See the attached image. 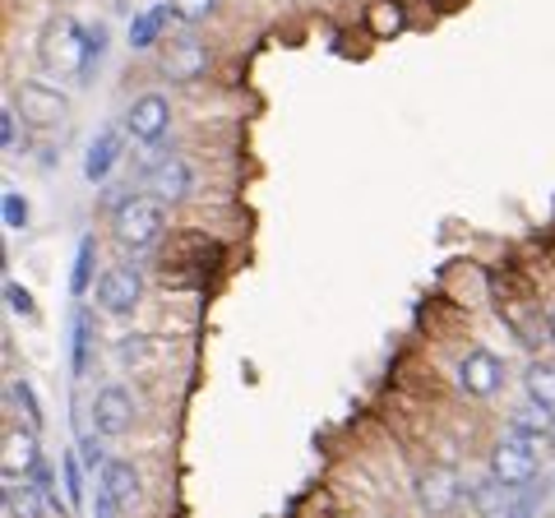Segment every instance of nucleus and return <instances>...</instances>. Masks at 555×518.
I'll return each instance as SVG.
<instances>
[{"mask_svg":"<svg viewBox=\"0 0 555 518\" xmlns=\"http://www.w3.org/2000/svg\"><path fill=\"white\" fill-rule=\"evenodd\" d=\"M167 20H171V5H153V10H144V14H134V20H130V47H134V51L158 47Z\"/></svg>","mask_w":555,"mask_h":518,"instance_id":"nucleus-19","label":"nucleus"},{"mask_svg":"<svg viewBox=\"0 0 555 518\" xmlns=\"http://www.w3.org/2000/svg\"><path fill=\"white\" fill-rule=\"evenodd\" d=\"M546 338H551V348H555V301L546 306Z\"/></svg>","mask_w":555,"mask_h":518,"instance_id":"nucleus-30","label":"nucleus"},{"mask_svg":"<svg viewBox=\"0 0 555 518\" xmlns=\"http://www.w3.org/2000/svg\"><path fill=\"white\" fill-rule=\"evenodd\" d=\"M98 491L120 509V518H134L144 509V477L126 458H107V468L98 472Z\"/></svg>","mask_w":555,"mask_h":518,"instance_id":"nucleus-8","label":"nucleus"},{"mask_svg":"<svg viewBox=\"0 0 555 518\" xmlns=\"http://www.w3.org/2000/svg\"><path fill=\"white\" fill-rule=\"evenodd\" d=\"M98 287V236H79L75 250V269H69V297H93Z\"/></svg>","mask_w":555,"mask_h":518,"instance_id":"nucleus-18","label":"nucleus"},{"mask_svg":"<svg viewBox=\"0 0 555 518\" xmlns=\"http://www.w3.org/2000/svg\"><path fill=\"white\" fill-rule=\"evenodd\" d=\"M366 24H371L375 38L385 42V38H393V33L408 28V10L398 5V0H375V5L366 10Z\"/></svg>","mask_w":555,"mask_h":518,"instance_id":"nucleus-21","label":"nucleus"},{"mask_svg":"<svg viewBox=\"0 0 555 518\" xmlns=\"http://www.w3.org/2000/svg\"><path fill=\"white\" fill-rule=\"evenodd\" d=\"M65 491H69V505H79L83 500V472H79L75 454H65Z\"/></svg>","mask_w":555,"mask_h":518,"instance_id":"nucleus-28","label":"nucleus"},{"mask_svg":"<svg viewBox=\"0 0 555 518\" xmlns=\"http://www.w3.org/2000/svg\"><path fill=\"white\" fill-rule=\"evenodd\" d=\"M486 472H491V481L500 491H524L537 481V472H542V454H537V444L524 440V436H500L491 444V454H486Z\"/></svg>","mask_w":555,"mask_h":518,"instance_id":"nucleus-3","label":"nucleus"},{"mask_svg":"<svg viewBox=\"0 0 555 518\" xmlns=\"http://www.w3.org/2000/svg\"><path fill=\"white\" fill-rule=\"evenodd\" d=\"M0 144H5V153L20 148V112H14V102H5V112H0Z\"/></svg>","mask_w":555,"mask_h":518,"instance_id":"nucleus-27","label":"nucleus"},{"mask_svg":"<svg viewBox=\"0 0 555 518\" xmlns=\"http://www.w3.org/2000/svg\"><path fill=\"white\" fill-rule=\"evenodd\" d=\"M93 306L112 320H130L139 306H144V273L134 264H112L98 273V287H93Z\"/></svg>","mask_w":555,"mask_h":518,"instance_id":"nucleus-5","label":"nucleus"},{"mask_svg":"<svg viewBox=\"0 0 555 518\" xmlns=\"http://www.w3.org/2000/svg\"><path fill=\"white\" fill-rule=\"evenodd\" d=\"M153 352H158V338H149V334H130V338H120L116 361H120L126 371H144V366H153Z\"/></svg>","mask_w":555,"mask_h":518,"instance_id":"nucleus-23","label":"nucleus"},{"mask_svg":"<svg viewBox=\"0 0 555 518\" xmlns=\"http://www.w3.org/2000/svg\"><path fill=\"white\" fill-rule=\"evenodd\" d=\"M61 500L56 491L38 487V481H5V518H56Z\"/></svg>","mask_w":555,"mask_h":518,"instance_id":"nucleus-12","label":"nucleus"},{"mask_svg":"<svg viewBox=\"0 0 555 518\" xmlns=\"http://www.w3.org/2000/svg\"><path fill=\"white\" fill-rule=\"evenodd\" d=\"M167 236V204L153 195H126L112 209V241L120 250L144 255L153 246H163Z\"/></svg>","mask_w":555,"mask_h":518,"instance_id":"nucleus-2","label":"nucleus"},{"mask_svg":"<svg viewBox=\"0 0 555 518\" xmlns=\"http://www.w3.org/2000/svg\"><path fill=\"white\" fill-rule=\"evenodd\" d=\"M459 495H463V487H459L454 468H426L416 477V500H422L426 514H449L459 505Z\"/></svg>","mask_w":555,"mask_h":518,"instance_id":"nucleus-14","label":"nucleus"},{"mask_svg":"<svg viewBox=\"0 0 555 518\" xmlns=\"http://www.w3.org/2000/svg\"><path fill=\"white\" fill-rule=\"evenodd\" d=\"M89 417H93V436L98 440H126L134 430V399L126 385H102L89 403Z\"/></svg>","mask_w":555,"mask_h":518,"instance_id":"nucleus-7","label":"nucleus"},{"mask_svg":"<svg viewBox=\"0 0 555 518\" xmlns=\"http://www.w3.org/2000/svg\"><path fill=\"white\" fill-rule=\"evenodd\" d=\"M5 306L14 310V315H24V320L38 315V301H33V292L24 283H14V279H5Z\"/></svg>","mask_w":555,"mask_h":518,"instance_id":"nucleus-26","label":"nucleus"},{"mask_svg":"<svg viewBox=\"0 0 555 518\" xmlns=\"http://www.w3.org/2000/svg\"><path fill=\"white\" fill-rule=\"evenodd\" d=\"M149 190H153V199H163V204H181V199H190V190H195V171H190L181 153H167V158L149 167Z\"/></svg>","mask_w":555,"mask_h":518,"instance_id":"nucleus-11","label":"nucleus"},{"mask_svg":"<svg viewBox=\"0 0 555 518\" xmlns=\"http://www.w3.org/2000/svg\"><path fill=\"white\" fill-rule=\"evenodd\" d=\"M120 144H126V140H120L116 126H107V130H102L98 140L89 144V153H83V177H89L93 185H102V181L112 177V167L120 163Z\"/></svg>","mask_w":555,"mask_h":518,"instance_id":"nucleus-15","label":"nucleus"},{"mask_svg":"<svg viewBox=\"0 0 555 518\" xmlns=\"http://www.w3.org/2000/svg\"><path fill=\"white\" fill-rule=\"evenodd\" d=\"M93 514H98V518H120V509H116V505H112V500L102 495V491L93 495Z\"/></svg>","mask_w":555,"mask_h":518,"instance_id":"nucleus-29","label":"nucleus"},{"mask_svg":"<svg viewBox=\"0 0 555 518\" xmlns=\"http://www.w3.org/2000/svg\"><path fill=\"white\" fill-rule=\"evenodd\" d=\"M208 65H214V51H208L199 38H171L167 42V56H163V70L171 79H185V83H195L208 75Z\"/></svg>","mask_w":555,"mask_h":518,"instance_id":"nucleus-13","label":"nucleus"},{"mask_svg":"<svg viewBox=\"0 0 555 518\" xmlns=\"http://www.w3.org/2000/svg\"><path fill=\"white\" fill-rule=\"evenodd\" d=\"M93 348H98V324H93V310H79L75 315V329H69V375L83 379L93 366Z\"/></svg>","mask_w":555,"mask_h":518,"instance_id":"nucleus-16","label":"nucleus"},{"mask_svg":"<svg viewBox=\"0 0 555 518\" xmlns=\"http://www.w3.org/2000/svg\"><path fill=\"white\" fill-rule=\"evenodd\" d=\"M509 430H514V436H524V440H532V444H542V440L555 436V412L542 407V403H532V399H524L509 412Z\"/></svg>","mask_w":555,"mask_h":518,"instance_id":"nucleus-17","label":"nucleus"},{"mask_svg":"<svg viewBox=\"0 0 555 518\" xmlns=\"http://www.w3.org/2000/svg\"><path fill=\"white\" fill-rule=\"evenodd\" d=\"M0 209H5V228H10V232H24V228H28V199L20 195V190H5Z\"/></svg>","mask_w":555,"mask_h":518,"instance_id":"nucleus-25","label":"nucleus"},{"mask_svg":"<svg viewBox=\"0 0 555 518\" xmlns=\"http://www.w3.org/2000/svg\"><path fill=\"white\" fill-rule=\"evenodd\" d=\"M171 126V102L163 93H139L126 112V134L134 144H163V134Z\"/></svg>","mask_w":555,"mask_h":518,"instance_id":"nucleus-10","label":"nucleus"},{"mask_svg":"<svg viewBox=\"0 0 555 518\" xmlns=\"http://www.w3.org/2000/svg\"><path fill=\"white\" fill-rule=\"evenodd\" d=\"M102 51H107V28H83L79 20H51L42 42H38V65L47 75L75 79V83H93Z\"/></svg>","mask_w":555,"mask_h":518,"instance_id":"nucleus-1","label":"nucleus"},{"mask_svg":"<svg viewBox=\"0 0 555 518\" xmlns=\"http://www.w3.org/2000/svg\"><path fill=\"white\" fill-rule=\"evenodd\" d=\"M524 393L532 403H542L555 412V361H528V371H524Z\"/></svg>","mask_w":555,"mask_h":518,"instance_id":"nucleus-20","label":"nucleus"},{"mask_svg":"<svg viewBox=\"0 0 555 518\" xmlns=\"http://www.w3.org/2000/svg\"><path fill=\"white\" fill-rule=\"evenodd\" d=\"M5 399H10V412H24V422L33 430H42V407H38V393H33L28 379L20 375H10V385H5Z\"/></svg>","mask_w":555,"mask_h":518,"instance_id":"nucleus-22","label":"nucleus"},{"mask_svg":"<svg viewBox=\"0 0 555 518\" xmlns=\"http://www.w3.org/2000/svg\"><path fill=\"white\" fill-rule=\"evenodd\" d=\"M0 468L5 481H28L42 472V449H38V430L10 422L5 426V449H0Z\"/></svg>","mask_w":555,"mask_h":518,"instance_id":"nucleus-9","label":"nucleus"},{"mask_svg":"<svg viewBox=\"0 0 555 518\" xmlns=\"http://www.w3.org/2000/svg\"><path fill=\"white\" fill-rule=\"evenodd\" d=\"M505 361H500L491 348H467L459 361H454V385L463 399L473 403H491L500 389H505Z\"/></svg>","mask_w":555,"mask_h":518,"instance_id":"nucleus-4","label":"nucleus"},{"mask_svg":"<svg viewBox=\"0 0 555 518\" xmlns=\"http://www.w3.org/2000/svg\"><path fill=\"white\" fill-rule=\"evenodd\" d=\"M10 102H14V112H20L28 126H38V130L61 126V120L69 116V98L56 89V83H47V79H24Z\"/></svg>","mask_w":555,"mask_h":518,"instance_id":"nucleus-6","label":"nucleus"},{"mask_svg":"<svg viewBox=\"0 0 555 518\" xmlns=\"http://www.w3.org/2000/svg\"><path fill=\"white\" fill-rule=\"evenodd\" d=\"M171 5V20L185 24V28H199L214 20V10H218V0H167Z\"/></svg>","mask_w":555,"mask_h":518,"instance_id":"nucleus-24","label":"nucleus"}]
</instances>
